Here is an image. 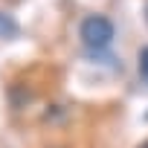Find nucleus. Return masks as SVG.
<instances>
[{
    "label": "nucleus",
    "mask_w": 148,
    "mask_h": 148,
    "mask_svg": "<svg viewBox=\"0 0 148 148\" xmlns=\"http://www.w3.org/2000/svg\"><path fill=\"white\" fill-rule=\"evenodd\" d=\"M82 41L90 49H102L113 41V23L105 15H87L82 21Z\"/></svg>",
    "instance_id": "1"
},
{
    "label": "nucleus",
    "mask_w": 148,
    "mask_h": 148,
    "mask_svg": "<svg viewBox=\"0 0 148 148\" xmlns=\"http://www.w3.org/2000/svg\"><path fill=\"white\" fill-rule=\"evenodd\" d=\"M18 32V23L9 18V15H3V12H0V38H12Z\"/></svg>",
    "instance_id": "2"
},
{
    "label": "nucleus",
    "mask_w": 148,
    "mask_h": 148,
    "mask_svg": "<svg viewBox=\"0 0 148 148\" xmlns=\"http://www.w3.org/2000/svg\"><path fill=\"white\" fill-rule=\"evenodd\" d=\"M139 73H142V79L148 82V47L139 49Z\"/></svg>",
    "instance_id": "3"
},
{
    "label": "nucleus",
    "mask_w": 148,
    "mask_h": 148,
    "mask_svg": "<svg viewBox=\"0 0 148 148\" xmlns=\"http://www.w3.org/2000/svg\"><path fill=\"white\" fill-rule=\"evenodd\" d=\"M145 21H148V0H145Z\"/></svg>",
    "instance_id": "4"
},
{
    "label": "nucleus",
    "mask_w": 148,
    "mask_h": 148,
    "mask_svg": "<svg viewBox=\"0 0 148 148\" xmlns=\"http://www.w3.org/2000/svg\"><path fill=\"white\" fill-rule=\"evenodd\" d=\"M139 148H148V139H145V142H142V145H139Z\"/></svg>",
    "instance_id": "5"
}]
</instances>
